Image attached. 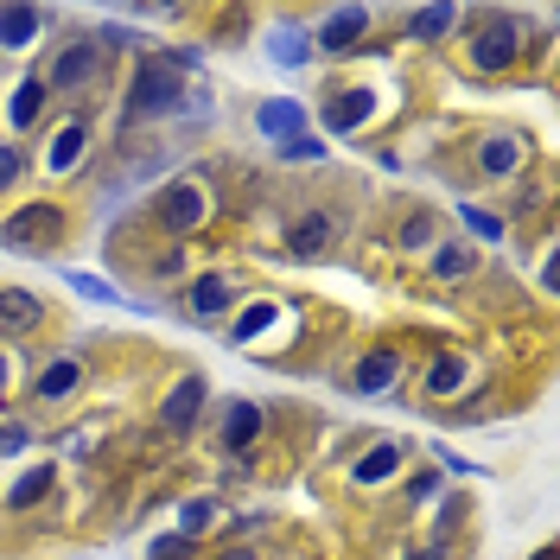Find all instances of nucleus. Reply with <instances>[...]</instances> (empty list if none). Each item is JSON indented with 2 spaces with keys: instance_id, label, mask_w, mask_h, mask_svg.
<instances>
[{
  "instance_id": "f257e3e1",
  "label": "nucleus",
  "mask_w": 560,
  "mask_h": 560,
  "mask_svg": "<svg viewBox=\"0 0 560 560\" xmlns=\"http://www.w3.org/2000/svg\"><path fill=\"white\" fill-rule=\"evenodd\" d=\"M64 229H71V217L58 204H20L0 224V249H13V255H51L64 242Z\"/></svg>"
},
{
  "instance_id": "f03ea898",
  "label": "nucleus",
  "mask_w": 560,
  "mask_h": 560,
  "mask_svg": "<svg viewBox=\"0 0 560 560\" xmlns=\"http://www.w3.org/2000/svg\"><path fill=\"white\" fill-rule=\"evenodd\" d=\"M528 51V33L510 20V13H490V20H478V33H472V45H465V58H472V71H516Z\"/></svg>"
},
{
  "instance_id": "7ed1b4c3",
  "label": "nucleus",
  "mask_w": 560,
  "mask_h": 560,
  "mask_svg": "<svg viewBox=\"0 0 560 560\" xmlns=\"http://www.w3.org/2000/svg\"><path fill=\"white\" fill-rule=\"evenodd\" d=\"M96 71H103V38H64V51L51 58L45 83L64 96V90H83V83H90Z\"/></svg>"
},
{
  "instance_id": "20e7f679",
  "label": "nucleus",
  "mask_w": 560,
  "mask_h": 560,
  "mask_svg": "<svg viewBox=\"0 0 560 560\" xmlns=\"http://www.w3.org/2000/svg\"><path fill=\"white\" fill-rule=\"evenodd\" d=\"M179 76H172V64H159V58H147L141 64V76H134V109L141 115H172L179 109Z\"/></svg>"
},
{
  "instance_id": "39448f33",
  "label": "nucleus",
  "mask_w": 560,
  "mask_h": 560,
  "mask_svg": "<svg viewBox=\"0 0 560 560\" xmlns=\"http://www.w3.org/2000/svg\"><path fill=\"white\" fill-rule=\"evenodd\" d=\"M364 38H370V7H337L332 20L319 26V51L350 58V51H364Z\"/></svg>"
},
{
  "instance_id": "423d86ee",
  "label": "nucleus",
  "mask_w": 560,
  "mask_h": 560,
  "mask_svg": "<svg viewBox=\"0 0 560 560\" xmlns=\"http://www.w3.org/2000/svg\"><path fill=\"white\" fill-rule=\"evenodd\" d=\"M211 204H217V198H211L204 186H172L166 198H159V224L166 229H191V224L211 217Z\"/></svg>"
},
{
  "instance_id": "0eeeda50",
  "label": "nucleus",
  "mask_w": 560,
  "mask_h": 560,
  "mask_svg": "<svg viewBox=\"0 0 560 560\" xmlns=\"http://www.w3.org/2000/svg\"><path fill=\"white\" fill-rule=\"evenodd\" d=\"M45 325V299L26 294V287H7L0 294V337H26Z\"/></svg>"
},
{
  "instance_id": "6e6552de",
  "label": "nucleus",
  "mask_w": 560,
  "mask_h": 560,
  "mask_svg": "<svg viewBox=\"0 0 560 560\" xmlns=\"http://www.w3.org/2000/svg\"><path fill=\"white\" fill-rule=\"evenodd\" d=\"M523 134H490V141H478V172H490V179H510V172H523Z\"/></svg>"
},
{
  "instance_id": "1a4fd4ad",
  "label": "nucleus",
  "mask_w": 560,
  "mask_h": 560,
  "mask_svg": "<svg viewBox=\"0 0 560 560\" xmlns=\"http://www.w3.org/2000/svg\"><path fill=\"white\" fill-rule=\"evenodd\" d=\"M198 408H204V376H179V389L166 395V408H159V420H166L172 433H186L191 420H198Z\"/></svg>"
},
{
  "instance_id": "9d476101",
  "label": "nucleus",
  "mask_w": 560,
  "mask_h": 560,
  "mask_svg": "<svg viewBox=\"0 0 560 560\" xmlns=\"http://www.w3.org/2000/svg\"><path fill=\"white\" fill-rule=\"evenodd\" d=\"M186 312H191V319H204V325H211V319H224V312H229V281H224V274H204V281H191Z\"/></svg>"
},
{
  "instance_id": "9b49d317",
  "label": "nucleus",
  "mask_w": 560,
  "mask_h": 560,
  "mask_svg": "<svg viewBox=\"0 0 560 560\" xmlns=\"http://www.w3.org/2000/svg\"><path fill=\"white\" fill-rule=\"evenodd\" d=\"M332 236H337V224L325 217V211H312V217H299V224H294L287 249H294V255H325V249H332Z\"/></svg>"
},
{
  "instance_id": "f8f14e48",
  "label": "nucleus",
  "mask_w": 560,
  "mask_h": 560,
  "mask_svg": "<svg viewBox=\"0 0 560 560\" xmlns=\"http://www.w3.org/2000/svg\"><path fill=\"white\" fill-rule=\"evenodd\" d=\"M38 26H45L38 7H7V13H0V45H7V51H26L38 38Z\"/></svg>"
},
{
  "instance_id": "ddd939ff",
  "label": "nucleus",
  "mask_w": 560,
  "mask_h": 560,
  "mask_svg": "<svg viewBox=\"0 0 560 560\" xmlns=\"http://www.w3.org/2000/svg\"><path fill=\"white\" fill-rule=\"evenodd\" d=\"M255 128L274 134V141H294L299 128H306V109H299V103H262V109H255Z\"/></svg>"
},
{
  "instance_id": "4468645a",
  "label": "nucleus",
  "mask_w": 560,
  "mask_h": 560,
  "mask_svg": "<svg viewBox=\"0 0 560 560\" xmlns=\"http://www.w3.org/2000/svg\"><path fill=\"white\" fill-rule=\"evenodd\" d=\"M395 370H402V357H395V350H370V357L357 364L350 382H357V395H376V389H389V382H395Z\"/></svg>"
},
{
  "instance_id": "2eb2a0df",
  "label": "nucleus",
  "mask_w": 560,
  "mask_h": 560,
  "mask_svg": "<svg viewBox=\"0 0 560 560\" xmlns=\"http://www.w3.org/2000/svg\"><path fill=\"white\" fill-rule=\"evenodd\" d=\"M76 357H58V364H45V370H38V382H33V395L38 402H64V395H71L76 389Z\"/></svg>"
},
{
  "instance_id": "dca6fc26",
  "label": "nucleus",
  "mask_w": 560,
  "mask_h": 560,
  "mask_svg": "<svg viewBox=\"0 0 560 560\" xmlns=\"http://www.w3.org/2000/svg\"><path fill=\"white\" fill-rule=\"evenodd\" d=\"M364 115H370V96H364V90H337L332 103H325V121H332L337 134L364 128Z\"/></svg>"
},
{
  "instance_id": "f3484780",
  "label": "nucleus",
  "mask_w": 560,
  "mask_h": 560,
  "mask_svg": "<svg viewBox=\"0 0 560 560\" xmlns=\"http://www.w3.org/2000/svg\"><path fill=\"white\" fill-rule=\"evenodd\" d=\"M255 433H262V408H255V402H236V408H229V420H224V446L242 452Z\"/></svg>"
},
{
  "instance_id": "a211bd4d",
  "label": "nucleus",
  "mask_w": 560,
  "mask_h": 560,
  "mask_svg": "<svg viewBox=\"0 0 560 560\" xmlns=\"http://www.w3.org/2000/svg\"><path fill=\"white\" fill-rule=\"evenodd\" d=\"M458 382H465V350H446V357H440V364L427 370V395L440 402V395H452Z\"/></svg>"
},
{
  "instance_id": "6ab92c4d",
  "label": "nucleus",
  "mask_w": 560,
  "mask_h": 560,
  "mask_svg": "<svg viewBox=\"0 0 560 560\" xmlns=\"http://www.w3.org/2000/svg\"><path fill=\"white\" fill-rule=\"evenodd\" d=\"M51 485H58V472H51V465H38V472H26L20 485L7 490V503H13V510H33V503H38V497H45Z\"/></svg>"
},
{
  "instance_id": "aec40b11",
  "label": "nucleus",
  "mask_w": 560,
  "mask_h": 560,
  "mask_svg": "<svg viewBox=\"0 0 560 560\" xmlns=\"http://www.w3.org/2000/svg\"><path fill=\"white\" fill-rule=\"evenodd\" d=\"M76 159H83V121H71V128H64V134L51 141V153H45V166H51V172H71Z\"/></svg>"
},
{
  "instance_id": "412c9836",
  "label": "nucleus",
  "mask_w": 560,
  "mask_h": 560,
  "mask_svg": "<svg viewBox=\"0 0 560 560\" xmlns=\"http://www.w3.org/2000/svg\"><path fill=\"white\" fill-rule=\"evenodd\" d=\"M64 287L71 294H83V299H103V306H121V287H109V281H96V274H64Z\"/></svg>"
},
{
  "instance_id": "4be33fe9",
  "label": "nucleus",
  "mask_w": 560,
  "mask_h": 560,
  "mask_svg": "<svg viewBox=\"0 0 560 560\" xmlns=\"http://www.w3.org/2000/svg\"><path fill=\"white\" fill-rule=\"evenodd\" d=\"M452 20H458V7H420L408 26H414V38H440V33L452 26Z\"/></svg>"
},
{
  "instance_id": "5701e85b",
  "label": "nucleus",
  "mask_w": 560,
  "mask_h": 560,
  "mask_svg": "<svg viewBox=\"0 0 560 560\" xmlns=\"http://www.w3.org/2000/svg\"><path fill=\"white\" fill-rule=\"evenodd\" d=\"M306 58H312V51H306V38H299L294 26H281V33H274V64H287V71H294V64H306Z\"/></svg>"
},
{
  "instance_id": "b1692460",
  "label": "nucleus",
  "mask_w": 560,
  "mask_h": 560,
  "mask_svg": "<svg viewBox=\"0 0 560 560\" xmlns=\"http://www.w3.org/2000/svg\"><path fill=\"white\" fill-rule=\"evenodd\" d=\"M38 103H45V76H26V83H20V103H13V128H26L38 115Z\"/></svg>"
},
{
  "instance_id": "393cba45",
  "label": "nucleus",
  "mask_w": 560,
  "mask_h": 560,
  "mask_svg": "<svg viewBox=\"0 0 560 560\" xmlns=\"http://www.w3.org/2000/svg\"><path fill=\"white\" fill-rule=\"evenodd\" d=\"M458 224L472 229V236H485V242H497V236H503V224H497L490 211H478V204H458Z\"/></svg>"
},
{
  "instance_id": "a878e982",
  "label": "nucleus",
  "mask_w": 560,
  "mask_h": 560,
  "mask_svg": "<svg viewBox=\"0 0 560 560\" xmlns=\"http://www.w3.org/2000/svg\"><path fill=\"white\" fill-rule=\"evenodd\" d=\"M472 267H478L472 249H446V255H433V274H440V281H458V274H472Z\"/></svg>"
},
{
  "instance_id": "bb28decb",
  "label": "nucleus",
  "mask_w": 560,
  "mask_h": 560,
  "mask_svg": "<svg viewBox=\"0 0 560 560\" xmlns=\"http://www.w3.org/2000/svg\"><path fill=\"white\" fill-rule=\"evenodd\" d=\"M281 159H325V147L312 134H294V141H281Z\"/></svg>"
},
{
  "instance_id": "cd10ccee",
  "label": "nucleus",
  "mask_w": 560,
  "mask_h": 560,
  "mask_svg": "<svg viewBox=\"0 0 560 560\" xmlns=\"http://www.w3.org/2000/svg\"><path fill=\"white\" fill-rule=\"evenodd\" d=\"M389 472H395V446H382L370 458V465H357V478H364V485H376V478H389Z\"/></svg>"
},
{
  "instance_id": "c85d7f7f",
  "label": "nucleus",
  "mask_w": 560,
  "mask_h": 560,
  "mask_svg": "<svg viewBox=\"0 0 560 560\" xmlns=\"http://www.w3.org/2000/svg\"><path fill=\"white\" fill-rule=\"evenodd\" d=\"M204 523H217V510H211V503H191L186 510V535H198Z\"/></svg>"
},
{
  "instance_id": "c756f323",
  "label": "nucleus",
  "mask_w": 560,
  "mask_h": 560,
  "mask_svg": "<svg viewBox=\"0 0 560 560\" xmlns=\"http://www.w3.org/2000/svg\"><path fill=\"white\" fill-rule=\"evenodd\" d=\"M13 179H20V153H13V147H0V191L13 186Z\"/></svg>"
},
{
  "instance_id": "7c9ffc66",
  "label": "nucleus",
  "mask_w": 560,
  "mask_h": 560,
  "mask_svg": "<svg viewBox=\"0 0 560 560\" xmlns=\"http://www.w3.org/2000/svg\"><path fill=\"white\" fill-rule=\"evenodd\" d=\"M427 236H433V224H427V217H414V224L402 229V242H408V249H414V242H427Z\"/></svg>"
},
{
  "instance_id": "2f4dec72",
  "label": "nucleus",
  "mask_w": 560,
  "mask_h": 560,
  "mask_svg": "<svg viewBox=\"0 0 560 560\" xmlns=\"http://www.w3.org/2000/svg\"><path fill=\"white\" fill-rule=\"evenodd\" d=\"M13 446H26V427L13 420V427H0V452H13Z\"/></svg>"
},
{
  "instance_id": "473e14b6",
  "label": "nucleus",
  "mask_w": 560,
  "mask_h": 560,
  "mask_svg": "<svg viewBox=\"0 0 560 560\" xmlns=\"http://www.w3.org/2000/svg\"><path fill=\"white\" fill-rule=\"evenodd\" d=\"M7 389H13V357L0 350V402H7Z\"/></svg>"
},
{
  "instance_id": "72a5a7b5",
  "label": "nucleus",
  "mask_w": 560,
  "mask_h": 560,
  "mask_svg": "<svg viewBox=\"0 0 560 560\" xmlns=\"http://www.w3.org/2000/svg\"><path fill=\"white\" fill-rule=\"evenodd\" d=\"M211 560H262L255 548H224V555H211Z\"/></svg>"
},
{
  "instance_id": "f704fd0d",
  "label": "nucleus",
  "mask_w": 560,
  "mask_h": 560,
  "mask_svg": "<svg viewBox=\"0 0 560 560\" xmlns=\"http://www.w3.org/2000/svg\"><path fill=\"white\" fill-rule=\"evenodd\" d=\"M414 560H446V541H433V548H420Z\"/></svg>"
},
{
  "instance_id": "c9c22d12",
  "label": "nucleus",
  "mask_w": 560,
  "mask_h": 560,
  "mask_svg": "<svg viewBox=\"0 0 560 560\" xmlns=\"http://www.w3.org/2000/svg\"><path fill=\"white\" fill-rule=\"evenodd\" d=\"M535 560H560V555H555V548H541V555H535Z\"/></svg>"
}]
</instances>
